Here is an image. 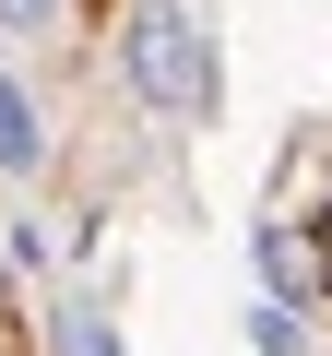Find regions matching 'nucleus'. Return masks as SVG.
I'll return each mask as SVG.
<instances>
[{
	"instance_id": "nucleus-2",
	"label": "nucleus",
	"mask_w": 332,
	"mask_h": 356,
	"mask_svg": "<svg viewBox=\"0 0 332 356\" xmlns=\"http://www.w3.org/2000/svg\"><path fill=\"white\" fill-rule=\"evenodd\" d=\"M48 166V107L13 83V60H0V178H36Z\"/></svg>"
},
{
	"instance_id": "nucleus-6",
	"label": "nucleus",
	"mask_w": 332,
	"mask_h": 356,
	"mask_svg": "<svg viewBox=\"0 0 332 356\" xmlns=\"http://www.w3.org/2000/svg\"><path fill=\"white\" fill-rule=\"evenodd\" d=\"M48 13H60V0H0V36H36Z\"/></svg>"
},
{
	"instance_id": "nucleus-1",
	"label": "nucleus",
	"mask_w": 332,
	"mask_h": 356,
	"mask_svg": "<svg viewBox=\"0 0 332 356\" xmlns=\"http://www.w3.org/2000/svg\"><path fill=\"white\" fill-rule=\"evenodd\" d=\"M119 60H131L142 107H166V119L214 107V60H202V24L179 13V0H131V24H119Z\"/></svg>"
},
{
	"instance_id": "nucleus-4",
	"label": "nucleus",
	"mask_w": 332,
	"mask_h": 356,
	"mask_svg": "<svg viewBox=\"0 0 332 356\" xmlns=\"http://www.w3.org/2000/svg\"><path fill=\"white\" fill-rule=\"evenodd\" d=\"M60 344H72V356H119V332H107L95 309H60Z\"/></svg>"
},
{
	"instance_id": "nucleus-5",
	"label": "nucleus",
	"mask_w": 332,
	"mask_h": 356,
	"mask_svg": "<svg viewBox=\"0 0 332 356\" xmlns=\"http://www.w3.org/2000/svg\"><path fill=\"white\" fill-rule=\"evenodd\" d=\"M308 285L332 297V214H308Z\"/></svg>"
},
{
	"instance_id": "nucleus-3",
	"label": "nucleus",
	"mask_w": 332,
	"mask_h": 356,
	"mask_svg": "<svg viewBox=\"0 0 332 356\" xmlns=\"http://www.w3.org/2000/svg\"><path fill=\"white\" fill-rule=\"evenodd\" d=\"M249 344H261V356H297V309L261 297V309H249Z\"/></svg>"
}]
</instances>
